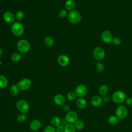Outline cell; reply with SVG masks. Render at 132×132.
<instances>
[{
  "label": "cell",
  "instance_id": "cell-18",
  "mask_svg": "<svg viewBox=\"0 0 132 132\" xmlns=\"http://www.w3.org/2000/svg\"><path fill=\"white\" fill-rule=\"evenodd\" d=\"M108 87L106 85H101L98 88V93L101 96L106 95L108 92Z\"/></svg>",
  "mask_w": 132,
  "mask_h": 132
},
{
  "label": "cell",
  "instance_id": "cell-40",
  "mask_svg": "<svg viewBox=\"0 0 132 132\" xmlns=\"http://www.w3.org/2000/svg\"><path fill=\"white\" fill-rule=\"evenodd\" d=\"M2 64V61L0 60V65H1Z\"/></svg>",
  "mask_w": 132,
  "mask_h": 132
},
{
  "label": "cell",
  "instance_id": "cell-19",
  "mask_svg": "<svg viewBox=\"0 0 132 132\" xmlns=\"http://www.w3.org/2000/svg\"><path fill=\"white\" fill-rule=\"evenodd\" d=\"M8 82L7 78L3 75L0 74V88L4 89L8 85Z\"/></svg>",
  "mask_w": 132,
  "mask_h": 132
},
{
  "label": "cell",
  "instance_id": "cell-36",
  "mask_svg": "<svg viewBox=\"0 0 132 132\" xmlns=\"http://www.w3.org/2000/svg\"><path fill=\"white\" fill-rule=\"evenodd\" d=\"M125 103L127 106L130 108H132V97L127 98L125 101Z\"/></svg>",
  "mask_w": 132,
  "mask_h": 132
},
{
  "label": "cell",
  "instance_id": "cell-17",
  "mask_svg": "<svg viewBox=\"0 0 132 132\" xmlns=\"http://www.w3.org/2000/svg\"><path fill=\"white\" fill-rule=\"evenodd\" d=\"M76 106L80 109H84L86 108L87 106V102L84 97L78 98L76 102Z\"/></svg>",
  "mask_w": 132,
  "mask_h": 132
},
{
  "label": "cell",
  "instance_id": "cell-31",
  "mask_svg": "<svg viewBox=\"0 0 132 132\" xmlns=\"http://www.w3.org/2000/svg\"><path fill=\"white\" fill-rule=\"evenodd\" d=\"M67 97L69 101H73L76 98V95L75 92H69L67 94Z\"/></svg>",
  "mask_w": 132,
  "mask_h": 132
},
{
  "label": "cell",
  "instance_id": "cell-27",
  "mask_svg": "<svg viewBox=\"0 0 132 132\" xmlns=\"http://www.w3.org/2000/svg\"><path fill=\"white\" fill-rule=\"evenodd\" d=\"M21 59V55L17 52L14 53L11 56V59L13 62H16L19 61Z\"/></svg>",
  "mask_w": 132,
  "mask_h": 132
},
{
  "label": "cell",
  "instance_id": "cell-16",
  "mask_svg": "<svg viewBox=\"0 0 132 132\" xmlns=\"http://www.w3.org/2000/svg\"><path fill=\"white\" fill-rule=\"evenodd\" d=\"M41 126V122L40 120L36 119L31 122L29 125L30 128L33 131H37L39 130Z\"/></svg>",
  "mask_w": 132,
  "mask_h": 132
},
{
  "label": "cell",
  "instance_id": "cell-35",
  "mask_svg": "<svg viewBox=\"0 0 132 132\" xmlns=\"http://www.w3.org/2000/svg\"><path fill=\"white\" fill-rule=\"evenodd\" d=\"M102 100H103V102H104L105 103H108L110 102V101L111 100V97L109 95L106 94V95H105L102 96Z\"/></svg>",
  "mask_w": 132,
  "mask_h": 132
},
{
  "label": "cell",
  "instance_id": "cell-6",
  "mask_svg": "<svg viewBox=\"0 0 132 132\" xmlns=\"http://www.w3.org/2000/svg\"><path fill=\"white\" fill-rule=\"evenodd\" d=\"M16 107L17 109L22 113H27L29 110V106L28 103L24 100H19L16 103Z\"/></svg>",
  "mask_w": 132,
  "mask_h": 132
},
{
  "label": "cell",
  "instance_id": "cell-21",
  "mask_svg": "<svg viewBox=\"0 0 132 132\" xmlns=\"http://www.w3.org/2000/svg\"><path fill=\"white\" fill-rule=\"evenodd\" d=\"M119 121V119L117 118L116 115H111L109 117L108 119V123L112 125H117Z\"/></svg>",
  "mask_w": 132,
  "mask_h": 132
},
{
  "label": "cell",
  "instance_id": "cell-37",
  "mask_svg": "<svg viewBox=\"0 0 132 132\" xmlns=\"http://www.w3.org/2000/svg\"><path fill=\"white\" fill-rule=\"evenodd\" d=\"M64 127L62 125H59L57 126L56 128V132H63Z\"/></svg>",
  "mask_w": 132,
  "mask_h": 132
},
{
  "label": "cell",
  "instance_id": "cell-11",
  "mask_svg": "<svg viewBox=\"0 0 132 132\" xmlns=\"http://www.w3.org/2000/svg\"><path fill=\"white\" fill-rule=\"evenodd\" d=\"M65 119L69 123H74L78 119V114L75 111H69L67 112Z\"/></svg>",
  "mask_w": 132,
  "mask_h": 132
},
{
  "label": "cell",
  "instance_id": "cell-9",
  "mask_svg": "<svg viewBox=\"0 0 132 132\" xmlns=\"http://www.w3.org/2000/svg\"><path fill=\"white\" fill-rule=\"evenodd\" d=\"M17 85L20 89L22 90H27L31 86V81L29 78H25L19 81Z\"/></svg>",
  "mask_w": 132,
  "mask_h": 132
},
{
  "label": "cell",
  "instance_id": "cell-8",
  "mask_svg": "<svg viewBox=\"0 0 132 132\" xmlns=\"http://www.w3.org/2000/svg\"><path fill=\"white\" fill-rule=\"evenodd\" d=\"M87 92L88 89L87 87L82 84L78 85L75 90V93L76 96L78 97L79 98L85 97L87 95Z\"/></svg>",
  "mask_w": 132,
  "mask_h": 132
},
{
  "label": "cell",
  "instance_id": "cell-15",
  "mask_svg": "<svg viewBox=\"0 0 132 132\" xmlns=\"http://www.w3.org/2000/svg\"><path fill=\"white\" fill-rule=\"evenodd\" d=\"M54 101L56 104L61 106L64 105L65 103V98L63 95L58 94L54 96Z\"/></svg>",
  "mask_w": 132,
  "mask_h": 132
},
{
  "label": "cell",
  "instance_id": "cell-20",
  "mask_svg": "<svg viewBox=\"0 0 132 132\" xmlns=\"http://www.w3.org/2000/svg\"><path fill=\"white\" fill-rule=\"evenodd\" d=\"M75 6V2L74 0H67L65 3V7L67 10H72Z\"/></svg>",
  "mask_w": 132,
  "mask_h": 132
},
{
  "label": "cell",
  "instance_id": "cell-4",
  "mask_svg": "<svg viewBox=\"0 0 132 132\" xmlns=\"http://www.w3.org/2000/svg\"><path fill=\"white\" fill-rule=\"evenodd\" d=\"M17 48L20 53L25 54L29 51L30 44L27 40L21 39L19 40L17 43Z\"/></svg>",
  "mask_w": 132,
  "mask_h": 132
},
{
  "label": "cell",
  "instance_id": "cell-1",
  "mask_svg": "<svg viewBox=\"0 0 132 132\" xmlns=\"http://www.w3.org/2000/svg\"><path fill=\"white\" fill-rule=\"evenodd\" d=\"M127 98L126 95L123 91L117 90L113 92L111 96V100L116 104H119L125 102Z\"/></svg>",
  "mask_w": 132,
  "mask_h": 132
},
{
  "label": "cell",
  "instance_id": "cell-12",
  "mask_svg": "<svg viewBox=\"0 0 132 132\" xmlns=\"http://www.w3.org/2000/svg\"><path fill=\"white\" fill-rule=\"evenodd\" d=\"M102 96L100 95H94L91 100V104L92 106L94 107H99L103 104Z\"/></svg>",
  "mask_w": 132,
  "mask_h": 132
},
{
  "label": "cell",
  "instance_id": "cell-22",
  "mask_svg": "<svg viewBox=\"0 0 132 132\" xmlns=\"http://www.w3.org/2000/svg\"><path fill=\"white\" fill-rule=\"evenodd\" d=\"M51 123L53 127H57L61 124V120L57 116L53 117L51 120Z\"/></svg>",
  "mask_w": 132,
  "mask_h": 132
},
{
  "label": "cell",
  "instance_id": "cell-25",
  "mask_svg": "<svg viewBox=\"0 0 132 132\" xmlns=\"http://www.w3.org/2000/svg\"><path fill=\"white\" fill-rule=\"evenodd\" d=\"M64 132H76V128L72 124H67L64 127Z\"/></svg>",
  "mask_w": 132,
  "mask_h": 132
},
{
  "label": "cell",
  "instance_id": "cell-39",
  "mask_svg": "<svg viewBox=\"0 0 132 132\" xmlns=\"http://www.w3.org/2000/svg\"><path fill=\"white\" fill-rule=\"evenodd\" d=\"M3 51L1 48H0V58H1L3 56Z\"/></svg>",
  "mask_w": 132,
  "mask_h": 132
},
{
  "label": "cell",
  "instance_id": "cell-32",
  "mask_svg": "<svg viewBox=\"0 0 132 132\" xmlns=\"http://www.w3.org/2000/svg\"><path fill=\"white\" fill-rule=\"evenodd\" d=\"M121 40L120 38L119 37H115L113 38L112 39V42L113 43V44L115 45H120L121 44Z\"/></svg>",
  "mask_w": 132,
  "mask_h": 132
},
{
  "label": "cell",
  "instance_id": "cell-13",
  "mask_svg": "<svg viewBox=\"0 0 132 132\" xmlns=\"http://www.w3.org/2000/svg\"><path fill=\"white\" fill-rule=\"evenodd\" d=\"M57 62L60 65L65 67L69 64L70 58L66 55H60L57 58Z\"/></svg>",
  "mask_w": 132,
  "mask_h": 132
},
{
  "label": "cell",
  "instance_id": "cell-28",
  "mask_svg": "<svg viewBox=\"0 0 132 132\" xmlns=\"http://www.w3.org/2000/svg\"><path fill=\"white\" fill-rule=\"evenodd\" d=\"M24 12L22 10H19L15 14V18L18 21H22L24 17Z\"/></svg>",
  "mask_w": 132,
  "mask_h": 132
},
{
  "label": "cell",
  "instance_id": "cell-24",
  "mask_svg": "<svg viewBox=\"0 0 132 132\" xmlns=\"http://www.w3.org/2000/svg\"><path fill=\"white\" fill-rule=\"evenodd\" d=\"M76 129L77 130H81L85 127V123L83 121L81 120H77L74 124Z\"/></svg>",
  "mask_w": 132,
  "mask_h": 132
},
{
  "label": "cell",
  "instance_id": "cell-34",
  "mask_svg": "<svg viewBox=\"0 0 132 132\" xmlns=\"http://www.w3.org/2000/svg\"><path fill=\"white\" fill-rule=\"evenodd\" d=\"M59 16L61 18L63 19L64 18H65L66 16V15H67V11L65 9H62L59 12Z\"/></svg>",
  "mask_w": 132,
  "mask_h": 132
},
{
  "label": "cell",
  "instance_id": "cell-2",
  "mask_svg": "<svg viewBox=\"0 0 132 132\" xmlns=\"http://www.w3.org/2000/svg\"><path fill=\"white\" fill-rule=\"evenodd\" d=\"M68 19L70 23L76 24L81 21V16L80 13L77 10L73 9L69 12L68 14Z\"/></svg>",
  "mask_w": 132,
  "mask_h": 132
},
{
  "label": "cell",
  "instance_id": "cell-14",
  "mask_svg": "<svg viewBox=\"0 0 132 132\" xmlns=\"http://www.w3.org/2000/svg\"><path fill=\"white\" fill-rule=\"evenodd\" d=\"M15 18L14 14L11 11H6L3 14V19L7 23H13Z\"/></svg>",
  "mask_w": 132,
  "mask_h": 132
},
{
  "label": "cell",
  "instance_id": "cell-23",
  "mask_svg": "<svg viewBox=\"0 0 132 132\" xmlns=\"http://www.w3.org/2000/svg\"><path fill=\"white\" fill-rule=\"evenodd\" d=\"M19 88L17 85H13L10 89V93L12 96H16L19 93Z\"/></svg>",
  "mask_w": 132,
  "mask_h": 132
},
{
  "label": "cell",
  "instance_id": "cell-30",
  "mask_svg": "<svg viewBox=\"0 0 132 132\" xmlns=\"http://www.w3.org/2000/svg\"><path fill=\"white\" fill-rule=\"evenodd\" d=\"M96 69L97 71V72L100 73H102L104 71L105 67L102 63L97 62L96 64Z\"/></svg>",
  "mask_w": 132,
  "mask_h": 132
},
{
  "label": "cell",
  "instance_id": "cell-7",
  "mask_svg": "<svg viewBox=\"0 0 132 132\" xmlns=\"http://www.w3.org/2000/svg\"><path fill=\"white\" fill-rule=\"evenodd\" d=\"M105 55L104 50L100 46L95 47L93 52V57L97 60L100 61L104 59Z\"/></svg>",
  "mask_w": 132,
  "mask_h": 132
},
{
  "label": "cell",
  "instance_id": "cell-29",
  "mask_svg": "<svg viewBox=\"0 0 132 132\" xmlns=\"http://www.w3.org/2000/svg\"><path fill=\"white\" fill-rule=\"evenodd\" d=\"M26 119H27V116L24 113H22L19 114L17 117L16 120L19 122L23 123L26 121Z\"/></svg>",
  "mask_w": 132,
  "mask_h": 132
},
{
  "label": "cell",
  "instance_id": "cell-3",
  "mask_svg": "<svg viewBox=\"0 0 132 132\" xmlns=\"http://www.w3.org/2000/svg\"><path fill=\"white\" fill-rule=\"evenodd\" d=\"M11 29L13 34L17 37L22 36L24 33V30L23 24L20 22H15L13 23Z\"/></svg>",
  "mask_w": 132,
  "mask_h": 132
},
{
  "label": "cell",
  "instance_id": "cell-5",
  "mask_svg": "<svg viewBox=\"0 0 132 132\" xmlns=\"http://www.w3.org/2000/svg\"><path fill=\"white\" fill-rule=\"evenodd\" d=\"M115 115L119 120L125 119L128 115V109L127 107L123 105L118 106L116 109Z\"/></svg>",
  "mask_w": 132,
  "mask_h": 132
},
{
  "label": "cell",
  "instance_id": "cell-33",
  "mask_svg": "<svg viewBox=\"0 0 132 132\" xmlns=\"http://www.w3.org/2000/svg\"><path fill=\"white\" fill-rule=\"evenodd\" d=\"M43 132H56V129L52 126H47L45 127Z\"/></svg>",
  "mask_w": 132,
  "mask_h": 132
},
{
  "label": "cell",
  "instance_id": "cell-10",
  "mask_svg": "<svg viewBox=\"0 0 132 132\" xmlns=\"http://www.w3.org/2000/svg\"><path fill=\"white\" fill-rule=\"evenodd\" d=\"M101 37L102 41L105 43L109 44L112 41V35L111 32L108 30H104L101 34Z\"/></svg>",
  "mask_w": 132,
  "mask_h": 132
},
{
  "label": "cell",
  "instance_id": "cell-38",
  "mask_svg": "<svg viewBox=\"0 0 132 132\" xmlns=\"http://www.w3.org/2000/svg\"><path fill=\"white\" fill-rule=\"evenodd\" d=\"M63 108V110L65 111H67V112H68L70 110V106L69 105H67V104H65V105H63V106L62 107Z\"/></svg>",
  "mask_w": 132,
  "mask_h": 132
},
{
  "label": "cell",
  "instance_id": "cell-26",
  "mask_svg": "<svg viewBox=\"0 0 132 132\" xmlns=\"http://www.w3.org/2000/svg\"><path fill=\"white\" fill-rule=\"evenodd\" d=\"M43 42L45 44V45H46L47 46H52L53 45L54 43V41L53 38H52L50 36H47L46 37L44 40H43Z\"/></svg>",
  "mask_w": 132,
  "mask_h": 132
}]
</instances>
